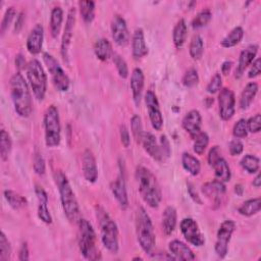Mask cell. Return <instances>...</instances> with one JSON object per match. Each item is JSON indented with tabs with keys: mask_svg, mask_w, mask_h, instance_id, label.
<instances>
[{
	"mask_svg": "<svg viewBox=\"0 0 261 261\" xmlns=\"http://www.w3.org/2000/svg\"><path fill=\"white\" fill-rule=\"evenodd\" d=\"M219 116L222 120H229L232 118L236 110V98L233 92L228 88L220 90L218 95Z\"/></svg>",
	"mask_w": 261,
	"mask_h": 261,
	"instance_id": "obj_13",
	"label": "cell"
},
{
	"mask_svg": "<svg viewBox=\"0 0 261 261\" xmlns=\"http://www.w3.org/2000/svg\"><path fill=\"white\" fill-rule=\"evenodd\" d=\"M189 52H190V56L194 60L201 59V57L204 53V42H203V39L201 38V36L195 35L192 38L190 46H189Z\"/></svg>",
	"mask_w": 261,
	"mask_h": 261,
	"instance_id": "obj_38",
	"label": "cell"
},
{
	"mask_svg": "<svg viewBox=\"0 0 261 261\" xmlns=\"http://www.w3.org/2000/svg\"><path fill=\"white\" fill-rule=\"evenodd\" d=\"M144 84H145V75L141 68L136 67L130 76V90L133 94V100L136 104V106H139L141 103L143 90H144Z\"/></svg>",
	"mask_w": 261,
	"mask_h": 261,
	"instance_id": "obj_22",
	"label": "cell"
},
{
	"mask_svg": "<svg viewBox=\"0 0 261 261\" xmlns=\"http://www.w3.org/2000/svg\"><path fill=\"white\" fill-rule=\"evenodd\" d=\"M123 166V164H122ZM121 163H119L120 171L117 176V178L112 181L110 189L112 192V195L116 199L118 205L122 210H125L128 207V197H127V192H126V185H125V176L124 172L122 170Z\"/></svg>",
	"mask_w": 261,
	"mask_h": 261,
	"instance_id": "obj_16",
	"label": "cell"
},
{
	"mask_svg": "<svg viewBox=\"0 0 261 261\" xmlns=\"http://www.w3.org/2000/svg\"><path fill=\"white\" fill-rule=\"evenodd\" d=\"M234 193H236L237 195H239V196H242V195H243V193H244V188H243V186H242L241 184H238V185L234 186Z\"/></svg>",
	"mask_w": 261,
	"mask_h": 261,
	"instance_id": "obj_63",
	"label": "cell"
},
{
	"mask_svg": "<svg viewBox=\"0 0 261 261\" xmlns=\"http://www.w3.org/2000/svg\"><path fill=\"white\" fill-rule=\"evenodd\" d=\"M257 52H258V45H256V44L249 45L241 52L239 60H238V64H237L236 70H234L236 79H240L244 74V72L248 68V66L251 65V63L254 61V59L257 55Z\"/></svg>",
	"mask_w": 261,
	"mask_h": 261,
	"instance_id": "obj_19",
	"label": "cell"
},
{
	"mask_svg": "<svg viewBox=\"0 0 261 261\" xmlns=\"http://www.w3.org/2000/svg\"><path fill=\"white\" fill-rule=\"evenodd\" d=\"M168 249L170 254L175 258V260H194L196 258L195 254L191 248L179 240H173L168 244Z\"/></svg>",
	"mask_w": 261,
	"mask_h": 261,
	"instance_id": "obj_24",
	"label": "cell"
},
{
	"mask_svg": "<svg viewBox=\"0 0 261 261\" xmlns=\"http://www.w3.org/2000/svg\"><path fill=\"white\" fill-rule=\"evenodd\" d=\"M244 37V30L242 27L233 28L221 41L223 48H231L237 46Z\"/></svg>",
	"mask_w": 261,
	"mask_h": 261,
	"instance_id": "obj_36",
	"label": "cell"
},
{
	"mask_svg": "<svg viewBox=\"0 0 261 261\" xmlns=\"http://www.w3.org/2000/svg\"><path fill=\"white\" fill-rule=\"evenodd\" d=\"M54 180L58 188L61 206L65 216L70 222L77 223L82 218L81 210L67 176L61 170H56L54 172Z\"/></svg>",
	"mask_w": 261,
	"mask_h": 261,
	"instance_id": "obj_2",
	"label": "cell"
},
{
	"mask_svg": "<svg viewBox=\"0 0 261 261\" xmlns=\"http://www.w3.org/2000/svg\"><path fill=\"white\" fill-rule=\"evenodd\" d=\"M229 153L231 156L240 155L244 150V144L240 139H233L229 142Z\"/></svg>",
	"mask_w": 261,
	"mask_h": 261,
	"instance_id": "obj_52",
	"label": "cell"
},
{
	"mask_svg": "<svg viewBox=\"0 0 261 261\" xmlns=\"http://www.w3.org/2000/svg\"><path fill=\"white\" fill-rule=\"evenodd\" d=\"M96 217L100 226V234L103 246L111 253L116 254L119 249L118 244V227L112 217L107 211L101 207L96 206Z\"/></svg>",
	"mask_w": 261,
	"mask_h": 261,
	"instance_id": "obj_4",
	"label": "cell"
},
{
	"mask_svg": "<svg viewBox=\"0 0 261 261\" xmlns=\"http://www.w3.org/2000/svg\"><path fill=\"white\" fill-rule=\"evenodd\" d=\"M188 192H189V194H190L191 198H192L196 203H198V204H202V201H201L200 197L198 196L197 192L194 190V188H193V186H192L191 184H189V185H188Z\"/></svg>",
	"mask_w": 261,
	"mask_h": 261,
	"instance_id": "obj_59",
	"label": "cell"
},
{
	"mask_svg": "<svg viewBox=\"0 0 261 261\" xmlns=\"http://www.w3.org/2000/svg\"><path fill=\"white\" fill-rule=\"evenodd\" d=\"M63 21V10L60 6H55L51 10L50 15V33L53 38H57L60 30L61 24Z\"/></svg>",
	"mask_w": 261,
	"mask_h": 261,
	"instance_id": "obj_31",
	"label": "cell"
},
{
	"mask_svg": "<svg viewBox=\"0 0 261 261\" xmlns=\"http://www.w3.org/2000/svg\"><path fill=\"white\" fill-rule=\"evenodd\" d=\"M30 258L29 256V247L27 242H23L18 251V260L20 261H28Z\"/></svg>",
	"mask_w": 261,
	"mask_h": 261,
	"instance_id": "obj_57",
	"label": "cell"
},
{
	"mask_svg": "<svg viewBox=\"0 0 261 261\" xmlns=\"http://www.w3.org/2000/svg\"><path fill=\"white\" fill-rule=\"evenodd\" d=\"M231 66H232V62L231 61H228V60L224 61L222 63V65H221V73L223 75H227L229 73L230 69H231Z\"/></svg>",
	"mask_w": 261,
	"mask_h": 261,
	"instance_id": "obj_61",
	"label": "cell"
},
{
	"mask_svg": "<svg viewBox=\"0 0 261 261\" xmlns=\"http://www.w3.org/2000/svg\"><path fill=\"white\" fill-rule=\"evenodd\" d=\"M130 129L133 133L134 138L138 143H141L142 137H143V124H142V119L138 114L133 115L130 118Z\"/></svg>",
	"mask_w": 261,
	"mask_h": 261,
	"instance_id": "obj_43",
	"label": "cell"
},
{
	"mask_svg": "<svg viewBox=\"0 0 261 261\" xmlns=\"http://www.w3.org/2000/svg\"><path fill=\"white\" fill-rule=\"evenodd\" d=\"M145 104L153 128L156 130H160L163 125V116L160 110L157 96L153 91L148 90L145 94Z\"/></svg>",
	"mask_w": 261,
	"mask_h": 261,
	"instance_id": "obj_12",
	"label": "cell"
},
{
	"mask_svg": "<svg viewBox=\"0 0 261 261\" xmlns=\"http://www.w3.org/2000/svg\"><path fill=\"white\" fill-rule=\"evenodd\" d=\"M82 169L87 181L95 182L98 178V168L93 152L86 149L82 155Z\"/></svg>",
	"mask_w": 261,
	"mask_h": 261,
	"instance_id": "obj_18",
	"label": "cell"
},
{
	"mask_svg": "<svg viewBox=\"0 0 261 261\" xmlns=\"http://www.w3.org/2000/svg\"><path fill=\"white\" fill-rule=\"evenodd\" d=\"M187 33H188V28L185 19H179L176 24L173 28L172 31V40L175 48L180 49L187 39Z\"/></svg>",
	"mask_w": 261,
	"mask_h": 261,
	"instance_id": "obj_32",
	"label": "cell"
},
{
	"mask_svg": "<svg viewBox=\"0 0 261 261\" xmlns=\"http://www.w3.org/2000/svg\"><path fill=\"white\" fill-rule=\"evenodd\" d=\"M212 13L209 9H203L201 10L192 20V27L193 29H200L205 25L211 20Z\"/></svg>",
	"mask_w": 261,
	"mask_h": 261,
	"instance_id": "obj_42",
	"label": "cell"
},
{
	"mask_svg": "<svg viewBox=\"0 0 261 261\" xmlns=\"http://www.w3.org/2000/svg\"><path fill=\"white\" fill-rule=\"evenodd\" d=\"M253 186L255 187V188H259L260 186H261V174H260V172L258 171L257 172V175L255 176V178L253 179Z\"/></svg>",
	"mask_w": 261,
	"mask_h": 261,
	"instance_id": "obj_62",
	"label": "cell"
},
{
	"mask_svg": "<svg viewBox=\"0 0 261 261\" xmlns=\"http://www.w3.org/2000/svg\"><path fill=\"white\" fill-rule=\"evenodd\" d=\"M111 36L114 43L120 47H125L129 43V33L125 19L115 14L111 21Z\"/></svg>",
	"mask_w": 261,
	"mask_h": 261,
	"instance_id": "obj_14",
	"label": "cell"
},
{
	"mask_svg": "<svg viewBox=\"0 0 261 261\" xmlns=\"http://www.w3.org/2000/svg\"><path fill=\"white\" fill-rule=\"evenodd\" d=\"M261 208V200L260 198H253L245 201L239 208L238 212L243 216H253L260 211Z\"/></svg>",
	"mask_w": 261,
	"mask_h": 261,
	"instance_id": "obj_34",
	"label": "cell"
},
{
	"mask_svg": "<svg viewBox=\"0 0 261 261\" xmlns=\"http://www.w3.org/2000/svg\"><path fill=\"white\" fill-rule=\"evenodd\" d=\"M11 255V246L5 233L0 234V261H8Z\"/></svg>",
	"mask_w": 261,
	"mask_h": 261,
	"instance_id": "obj_45",
	"label": "cell"
},
{
	"mask_svg": "<svg viewBox=\"0 0 261 261\" xmlns=\"http://www.w3.org/2000/svg\"><path fill=\"white\" fill-rule=\"evenodd\" d=\"M112 59H113V62L115 64V67L117 69L119 76L122 79H126L128 76V67H127L125 60L117 53H113Z\"/></svg>",
	"mask_w": 261,
	"mask_h": 261,
	"instance_id": "obj_46",
	"label": "cell"
},
{
	"mask_svg": "<svg viewBox=\"0 0 261 261\" xmlns=\"http://www.w3.org/2000/svg\"><path fill=\"white\" fill-rule=\"evenodd\" d=\"M15 14H16V11H15L14 7H9L5 11V13L3 15V18H2V21H1V24H0V33H1V35L5 34L6 30L9 28L12 19L14 18Z\"/></svg>",
	"mask_w": 261,
	"mask_h": 261,
	"instance_id": "obj_48",
	"label": "cell"
},
{
	"mask_svg": "<svg viewBox=\"0 0 261 261\" xmlns=\"http://www.w3.org/2000/svg\"><path fill=\"white\" fill-rule=\"evenodd\" d=\"M221 157V150L218 146H213L210 150H209V153H208V157H207V160H208V163L210 166H212L214 164V162Z\"/></svg>",
	"mask_w": 261,
	"mask_h": 261,
	"instance_id": "obj_54",
	"label": "cell"
},
{
	"mask_svg": "<svg viewBox=\"0 0 261 261\" xmlns=\"http://www.w3.org/2000/svg\"><path fill=\"white\" fill-rule=\"evenodd\" d=\"M247 128L249 133L257 134L261 129V115L259 113L250 117L247 120Z\"/></svg>",
	"mask_w": 261,
	"mask_h": 261,
	"instance_id": "obj_50",
	"label": "cell"
},
{
	"mask_svg": "<svg viewBox=\"0 0 261 261\" xmlns=\"http://www.w3.org/2000/svg\"><path fill=\"white\" fill-rule=\"evenodd\" d=\"M211 167L214 169V174H215L216 179H218L222 182H226V181L230 180V177H231L230 168H229L228 163L222 156L220 158H218Z\"/></svg>",
	"mask_w": 261,
	"mask_h": 261,
	"instance_id": "obj_29",
	"label": "cell"
},
{
	"mask_svg": "<svg viewBox=\"0 0 261 261\" xmlns=\"http://www.w3.org/2000/svg\"><path fill=\"white\" fill-rule=\"evenodd\" d=\"M12 142L9 134L5 129H1L0 133V157L2 161H6L8 159L9 153L11 151Z\"/></svg>",
	"mask_w": 261,
	"mask_h": 261,
	"instance_id": "obj_40",
	"label": "cell"
},
{
	"mask_svg": "<svg viewBox=\"0 0 261 261\" xmlns=\"http://www.w3.org/2000/svg\"><path fill=\"white\" fill-rule=\"evenodd\" d=\"M136 233L142 250L151 254L155 247L156 238L151 218L143 207H139L136 212Z\"/></svg>",
	"mask_w": 261,
	"mask_h": 261,
	"instance_id": "obj_5",
	"label": "cell"
},
{
	"mask_svg": "<svg viewBox=\"0 0 261 261\" xmlns=\"http://www.w3.org/2000/svg\"><path fill=\"white\" fill-rule=\"evenodd\" d=\"M75 23V8L71 7L68 11L67 18L65 21V27L63 31V36L61 40V55L64 60V62H68V50L71 43L72 35H73V29Z\"/></svg>",
	"mask_w": 261,
	"mask_h": 261,
	"instance_id": "obj_17",
	"label": "cell"
},
{
	"mask_svg": "<svg viewBox=\"0 0 261 261\" xmlns=\"http://www.w3.org/2000/svg\"><path fill=\"white\" fill-rule=\"evenodd\" d=\"M248 128H247V120L245 118L239 119L232 127V135L236 139H243L248 136Z\"/></svg>",
	"mask_w": 261,
	"mask_h": 261,
	"instance_id": "obj_47",
	"label": "cell"
},
{
	"mask_svg": "<svg viewBox=\"0 0 261 261\" xmlns=\"http://www.w3.org/2000/svg\"><path fill=\"white\" fill-rule=\"evenodd\" d=\"M35 193L38 199V217L46 224L52 223V216L48 209V195L46 191L40 187H35Z\"/></svg>",
	"mask_w": 261,
	"mask_h": 261,
	"instance_id": "obj_23",
	"label": "cell"
},
{
	"mask_svg": "<svg viewBox=\"0 0 261 261\" xmlns=\"http://www.w3.org/2000/svg\"><path fill=\"white\" fill-rule=\"evenodd\" d=\"M234 229L236 222L231 219H226L220 224L217 230L216 242L214 246L215 253L219 258H224L226 256L228 251V244L230 242Z\"/></svg>",
	"mask_w": 261,
	"mask_h": 261,
	"instance_id": "obj_10",
	"label": "cell"
},
{
	"mask_svg": "<svg viewBox=\"0 0 261 261\" xmlns=\"http://www.w3.org/2000/svg\"><path fill=\"white\" fill-rule=\"evenodd\" d=\"M258 92V84L255 82H250L244 88L240 97V107L245 110L250 107L256 94Z\"/></svg>",
	"mask_w": 261,
	"mask_h": 261,
	"instance_id": "obj_28",
	"label": "cell"
},
{
	"mask_svg": "<svg viewBox=\"0 0 261 261\" xmlns=\"http://www.w3.org/2000/svg\"><path fill=\"white\" fill-rule=\"evenodd\" d=\"M261 72V59L259 57H257L252 63H251V67L250 70L248 72V77L250 79H254L256 76H258Z\"/></svg>",
	"mask_w": 261,
	"mask_h": 261,
	"instance_id": "obj_53",
	"label": "cell"
},
{
	"mask_svg": "<svg viewBox=\"0 0 261 261\" xmlns=\"http://www.w3.org/2000/svg\"><path fill=\"white\" fill-rule=\"evenodd\" d=\"M10 95L16 113L21 117H29L33 110L32 96L29 86L19 71L10 79Z\"/></svg>",
	"mask_w": 261,
	"mask_h": 261,
	"instance_id": "obj_3",
	"label": "cell"
},
{
	"mask_svg": "<svg viewBox=\"0 0 261 261\" xmlns=\"http://www.w3.org/2000/svg\"><path fill=\"white\" fill-rule=\"evenodd\" d=\"M208 144H209V136L205 132H200L194 138V145H193L194 152L198 155H202L205 152Z\"/></svg>",
	"mask_w": 261,
	"mask_h": 261,
	"instance_id": "obj_41",
	"label": "cell"
},
{
	"mask_svg": "<svg viewBox=\"0 0 261 261\" xmlns=\"http://www.w3.org/2000/svg\"><path fill=\"white\" fill-rule=\"evenodd\" d=\"M160 149H161V152H162V155L163 157L166 156L168 157L170 155V146H169V142L166 138V136L162 135L161 136V139H160Z\"/></svg>",
	"mask_w": 261,
	"mask_h": 261,
	"instance_id": "obj_56",
	"label": "cell"
},
{
	"mask_svg": "<svg viewBox=\"0 0 261 261\" xmlns=\"http://www.w3.org/2000/svg\"><path fill=\"white\" fill-rule=\"evenodd\" d=\"M182 128L190 135L191 138H195L200 132L202 126V116L199 110H190L182 118L181 121Z\"/></svg>",
	"mask_w": 261,
	"mask_h": 261,
	"instance_id": "obj_20",
	"label": "cell"
},
{
	"mask_svg": "<svg viewBox=\"0 0 261 261\" xmlns=\"http://www.w3.org/2000/svg\"><path fill=\"white\" fill-rule=\"evenodd\" d=\"M177 213L173 206H167L162 214V229L166 236H170L176 226Z\"/></svg>",
	"mask_w": 261,
	"mask_h": 261,
	"instance_id": "obj_27",
	"label": "cell"
},
{
	"mask_svg": "<svg viewBox=\"0 0 261 261\" xmlns=\"http://www.w3.org/2000/svg\"><path fill=\"white\" fill-rule=\"evenodd\" d=\"M80 14L83 20L87 23L93 21L95 17V2L94 1H80L79 2Z\"/></svg>",
	"mask_w": 261,
	"mask_h": 261,
	"instance_id": "obj_39",
	"label": "cell"
},
{
	"mask_svg": "<svg viewBox=\"0 0 261 261\" xmlns=\"http://www.w3.org/2000/svg\"><path fill=\"white\" fill-rule=\"evenodd\" d=\"M34 170L37 174L39 175H43L45 174V171H46V164H45V160L42 156L41 153L37 152L35 154V157H34Z\"/></svg>",
	"mask_w": 261,
	"mask_h": 261,
	"instance_id": "obj_51",
	"label": "cell"
},
{
	"mask_svg": "<svg viewBox=\"0 0 261 261\" xmlns=\"http://www.w3.org/2000/svg\"><path fill=\"white\" fill-rule=\"evenodd\" d=\"M23 22H24V14H23V12H20V13H18V15L16 17V21L14 24V31L16 33H18L21 30Z\"/></svg>",
	"mask_w": 261,
	"mask_h": 261,
	"instance_id": "obj_58",
	"label": "cell"
},
{
	"mask_svg": "<svg viewBox=\"0 0 261 261\" xmlns=\"http://www.w3.org/2000/svg\"><path fill=\"white\" fill-rule=\"evenodd\" d=\"M145 151L152 157L154 160L161 161L163 159V155L160 149V145L158 144L155 136L151 133H145L143 134L142 141H141Z\"/></svg>",
	"mask_w": 261,
	"mask_h": 261,
	"instance_id": "obj_26",
	"label": "cell"
},
{
	"mask_svg": "<svg viewBox=\"0 0 261 261\" xmlns=\"http://www.w3.org/2000/svg\"><path fill=\"white\" fill-rule=\"evenodd\" d=\"M27 76L35 98L42 101L47 91V75L39 60L33 59L28 63Z\"/></svg>",
	"mask_w": 261,
	"mask_h": 261,
	"instance_id": "obj_8",
	"label": "cell"
},
{
	"mask_svg": "<svg viewBox=\"0 0 261 261\" xmlns=\"http://www.w3.org/2000/svg\"><path fill=\"white\" fill-rule=\"evenodd\" d=\"M43 60L50 72L52 83L56 90L59 92H66L69 88L70 81L58 61L49 53H43Z\"/></svg>",
	"mask_w": 261,
	"mask_h": 261,
	"instance_id": "obj_9",
	"label": "cell"
},
{
	"mask_svg": "<svg viewBox=\"0 0 261 261\" xmlns=\"http://www.w3.org/2000/svg\"><path fill=\"white\" fill-rule=\"evenodd\" d=\"M15 66H16L19 70L28 66V64H25V60H24V58H23V56H22L21 54L16 55V57H15Z\"/></svg>",
	"mask_w": 261,
	"mask_h": 261,
	"instance_id": "obj_60",
	"label": "cell"
},
{
	"mask_svg": "<svg viewBox=\"0 0 261 261\" xmlns=\"http://www.w3.org/2000/svg\"><path fill=\"white\" fill-rule=\"evenodd\" d=\"M44 40V29L42 24L37 23L31 31L27 39V49L33 54L37 55L41 52Z\"/></svg>",
	"mask_w": 261,
	"mask_h": 261,
	"instance_id": "obj_21",
	"label": "cell"
},
{
	"mask_svg": "<svg viewBox=\"0 0 261 261\" xmlns=\"http://www.w3.org/2000/svg\"><path fill=\"white\" fill-rule=\"evenodd\" d=\"M222 86V77L220 73H215L206 87V91L209 94H215L220 91Z\"/></svg>",
	"mask_w": 261,
	"mask_h": 261,
	"instance_id": "obj_49",
	"label": "cell"
},
{
	"mask_svg": "<svg viewBox=\"0 0 261 261\" xmlns=\"http://www.w3.org/2000/svg\"><path fill=\"white\" fill-rule=\"evenodd\" d=\"M4 198L9 204V206L14 210L22 209L28 205V201L23 196L11 190L4 191Z\"/></svg>",
	"mask_w": 261,
	"mask_h": 261,
	"instance_id": "obj_35",
	"label": "cell"
},
{
	"mask_svg": "<svg viewBox=\"0 0 261 261\" xmlns=\"http://www.w3.org/2000/svg\"><path fill=\"white\" fill-rule=\"evenodd\" d=\"M181 164L186 171H188L191 175L196 176L200 173L201 170V163L198 158H196L194 155L185 152L181 156Z\"/></svg>",
	"mask_w": 261,
	"mask_h": 261,
	"instance_id": "obj_33",
	"label": "cell"
},
{
	"mask_svg": "<svg viewBox=\"0 0 261 261\" xmlns=\"http://www.w3.org/2000/svg\"><path fill=\"white\" fill-rule=\"evenodd\" d=\"M225 192H226V188L224 182L216 178L202 186V193L210 200L214 209L220 206L221 199L224 196Z\"/></svg>",
	"mask_w": 261,
	"mask_h": 261,
	"instance_id": "obj_15",
	"label": "cell"
},
{
	"mask_svg": "<svg viewBox=\"0 0 261 261\" xmlns=\"http://www.w3.org/2000/svg\"><path fill=\"white\" fill-rule=\"evenodd\" d=\"M119 135H120V141L124 148H127L130 144V136L128 133L127 127L124 124H121L119 127Z\"/></svg>",
	"mask_w": 261,
	"mask_h": 261,
	"instance_id": "obj_55",
	"label": "cell"
},
{
	"mask_svg": "<svg viewBox=\"0 0 261 261\" xmlns=\"http://www.w3.org/2000/svg\"><path fill=\"white\" fill-rule=\"evenodd\" d=\"M199 81H200V77H199L197 69H195V68L188 69L185 72L182 80H181L182 85L187 88H193V87L197 86L199 84Z\"/></svg>",
	"mask_w": 261,
	"mask_h": 261,
	"instance_id": "obj_44",
	"label": "cell"
},
{
	"mask_svg": "<svg viewBox=\"0 0 261 261\" xmlns=\"http://www.w3.org/2000/svg\"><path fill=\"white\" fill-rule=\"evenodd\" d=\"M79 225V248L81 254L88 260L101 259V253L97 247V239L92 224L81 218Z\"/></svg>",
	"mask_w": 261,
	"mask_h": 261,
	"instance_id": "obj_6",
	"label": "cell"
},
{
	"mask_svg": "<svg viewBox=\"0 0 261 261\" xmlns=\"http://www.w3.org/2000/svg\"><path fill=\"white\" fill-rule=\"evenodd\" d=\"M94 52L96 57L101 61H107L113 55L111 44L105 38H101L96 41L94 45Z\"/></svg>",
	"mask_w": 261,
	"mask_h": 261,
	"instance_id": "obj_30",
	"label": "cell"
},
{
	"mask_svg": "<svg viewBox=\"0 0 261 261\" xmlns=\"http://www.w3.org/2000/svg\"><path fill=\"white\" fill-rule=\"evenodd\" d=\"M240 164L243 167V169L246 170L250 174L257 173L259 171V168H260V160H259V158L257 156H255V155H252V154L245 155L242 158Z\"/></svg>",
	"mask_w": 261,
	"mask_h": 261,
	"instance_id": "obj_37",
	"label": "cell"
},
{
	"mask_svg": "<svg viewBox=\"0 0 261 261\" xmlns=\"http://www.w3.org/2000/svg\"><path fill=\"white\" fill-rule=\"evenodd\" d=\"M45 144L49 148L57 147L61 141V125L56 106L50 105L44 113Z\"/></svg>",
	"mask_w": 261,
	"mask_h": 261,
	"instance_id": "obj_7",
	"label": "cell"
},
{
	"mask_svg": "<svg viewBox=\"0 0 261 261\" xmlns=\"http://www.w3.org/2000/svg\"><path fill=\"white\" fill-rule=\"evenodd\" d=\"M132 54L135 59H140L148 54V47L145 41L144 31L139 28L135 31L132 39Z\"/></svg>",
	"mask_w": 261,
	"mask_h": 261,
	"instance_id": "obj_25",
	"label": "cell"
},
{
	"mask_svg": "<svg viewBox=\"0 0 261 261\" xmlns=\"http://www.w3.org/2000/svg\"><path fill=\"white\" fill-rule=\"evenodd\" d=\"M136 179L144 202L151 208H157L162 200V193L156 176L148 168L140 165L136 168Z\"/></svg>",
	"mask_w": 261,
	"mask_h": 261,
	"instance_id": "obj_1",
	"label": "cell"
},
{
	"mask_svg": "<svg viewBox=\"0 0 261 261\" xmlns=\"http://www.w3.org/2000/svg\"><path fill=\"white\" fill-rule=\"evenodd\" d=\"M180 231L185 239L193 246L201 247L205 243V238L202 234L198 223L191 217H186L180 221Z\"/></svg>",
	"mask_w": 261,
	"mask_h": 261,
	"instance_id": "obj_11",
	"label": "cell"
},
{
	"mask_svg": "<svg viewBox=\"0 0 261 261\" xmlns=\"http://www.w3.org/2000/svg\"><path fill=\"white\" fill-rule=\"evenodd\" d=\"M134 260H142V258L141 257H135Z\"/></svg>",
	"mask_w": 261,
	"mask_h": 261,
	"instance_id": "obj_64",
	"label": "cell"
}]
</instances>
